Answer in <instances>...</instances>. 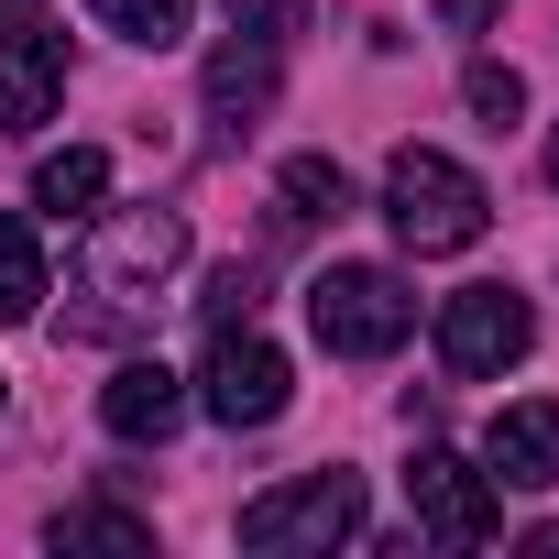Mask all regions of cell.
Instances as JSON below:
<instances>
[{
	"label": "cell",
	"mask_w": 559,
	"mask_h": 559,
	"mask_svg": "<svg viewBox=\"0 0 559 559\" xmlns=\"http://www.w3.org/2000/svg\"><path fill=\"white\" fill-rule=\"evenodd\" d=\"M99 198H110V154L99 143H67V154L34 165V209L45 219H99Z\"/></svg>",
	"instance_id": "cell-12"
},
{
	"label": "cell",
	"mask_w": 559,
	"mask_h": 559,
	"mask_svg": "<svg viewBox=\"0 0 559 559\" xmlns=\"http://www.w3.org/2000/svg\"><path fill=\"white\" fill-rule=\"evenodd\" d=\"M263 99H274V45H263V34L219 45V56H209V121H219V132H252Z\"/></svg>",
	"instance_id": "cell-11"
},
{
	"label": "cell",
	"mask_w": 559,
	"mask_h": 559,
	"mask_svg": "<svg viewBox=\"0 0 559 559\" xmlns=\"http://www.w3.org/2000/svg\"><path fill=\"white\" fill-rule=\"evenodd\" d=\"M406 504H417V526H428L439 548H483V537L504 526L493 472H472L461 450H417V461H406Z\"/></svg>",
	"instance_id": "cell-7"
},
{
	"label": "cell",
	"mask_w": 559,
	"mask_h": 559,
	"mask_svg": "<svg viewBox=\"0 0 559 559\" xmlns=\"http://www.w3.org/2000/svg\"><path fill=\"white\" fill-rule=\"evenodd\" d=\"M286 395H297V373H286V352L274 341H252V330H209V362H198V406L219 417V428H274L286 417Z\"/></svg>",
	"instance_id": "cell-5"
},
{
	"label": "cell",
	"mask_w": 559,
	"mask_h": 559,
	"mask_svg": "<svg viewBox=\"0 0 559 559\" xmlns=\"http://www.w3.org/2000/svg\"><path fill=\"white\" fill-rule=\"evenodd\" d=\"M34 12H45V0H0V34H23V23H34Z\"/></svg>",
	"instance_id": "cell-21"
},
{
	"label": "cell",
	"mask_w": 559,
	"mask_h": 559,
	"mask_svg": "<svg viewBox=\"0 0 559 559\" xmlns=\"http://www.w3.org/2000/svg\"><path fill=\"white\" fill-rule=\"evenodd\" d=\"M308 330L341 362H384L417 330V297H406V274H384V263H330L319 286H308Z\"/></svg>",
	"instance_id": "cell-3"
},
{
	"label": "cell",
	"mask_w": 559,
	"mask_h": 559,
	"mask_svg": "<svg viewBox=\"0 0 559 559\" xmlns=\"http://www.w3.org/2000/svg\"><path fill=\"white\" fill-rule=\"evenodd\" d=\"M99 428H110V439H154V450H165V439L187 428V384H176L165 362H121V373L99 384Z\"/></svg>",
	"instance_id": "cell-9"
},
{
	"label": "cell",
	"mask_w": 559,
	"mask_h": 559,
	"mask_svg": "<svg viewBox=\"0 0 559 559\" xmlns=\"http://www.w3.org/2000/svg\"><path fill=\"white\" fill-rule=\"evenodd\" d=\"M384 219H395L406 252H472L483 219H493V198H483V176L450 165L439 143H406V154L384 165Z\"/></svg>",
	"instance_id": "cell-1"
},
{
	"label": "cell",
	"mask_w": 559,
	"mask_h": 559,
	"mask_svg": "<svg viewBox=\"0 0 559 559\" xmlns=\"http://www.w3.org/2000/svg\"><path fill=\"white\" fill-rule=\"evenodd\" d=\"M483 472L515 483V493H548V483H559V406H548V395H537V406H504V417L483 428Z\"/></svg>",
	"instance_id": "cell-10"
},
{
	"label": "cell",
	"mask_w": 559,
	"mask_h": 559,
	"mask_svg": "<svg viewBox=\"0 0 559 559\" xmlns=\"http://www.w3.org/2000/svg\"><path fill=\"white\" fill-rule=\"evenodd\" d=\"M45 537H56V548H121V559H154V526L121 515V504H78V515H56Z\"/></svg>",
	"instance_id": "cell-14"
},
{
	"label": "cell",
	"mask_w": 559,
	"mask_h": 559,
	"mask_svg": "<svg viewBox=\"0 0 559 559\" xmlns=\"http://www.w3.org/2000/svg\"><path fill=\"white\" fill-rule=\"evenodd\" d=\"M67 99V34L23 23V34H0V132H45Z\"/></svg>",
	"instance_id": "cell-8"
},
{
	"label": "cell",
	"mask_w": 559,
	"mask_h": 559,
	"mask_svg": "<svg viewBox=\"0 0 559 559\" xmlns=\"http://www.w3.org/2000/svg\"><path fill=\"white\" fill-rule=\"evenodd\" d=\"M548 187H559V132H548Z\"/></svg>",
	"instance_id": "cell-22"
},
{
	"label": "cell",
	"mask_w": 559,
	"mask_h": 559,
	"mask_svg": "<svg viewBox=\"0 0 559 559\" xmlns=\"http://www.w3.org/2000/svg\"><path fill=\"white\" fill-rule=\"evenodd\" d=\"M526 341H537V308H526L515 286H461V297L439 308V362H450L461 384H493L504 362H526Z\"/></svg>",
	"instance_id": "cell-6"
},
{
	"label": "cell",
	"mask_w": 559,
	"mask_h": 559,
	"mask_svg": "<svg viewBox=\"0 0 559 559\" xmlns=\"http://www.w3.org/2000/svg\"><path fill=\"white\" fill-rule=\"evenodd\" d=\"M493 12H504V0H439V34H483Z\"/></svg>",
	"instance_id": "cell-20"
},
{
	"label": "cell",
	"mask_w": 559,
	"mask_h": 559,
	"mask_svg": "<svg viewBox=\"0 0 559 559\" xmlns=\"http://www.w3.org/2000/svg\"><path fill=\"white\" fill-rule=\"evenodd\" d=\"M88 12H99V34H121V45H176L187 34V0H88Z\"/></svg>",
	"instance_id": "cell-15"
},
{
	"label": "cell",
	"mask_w": 559,
	"mask_h": 559,
	"mask_svg": "<svg viewBox=\"0 0 559 559\" xmlns=\"http://www.w3.org/2000/svg\"><path fill=\"white\" fill-rule=\"evenodd\" d=\"M198 308H209V330H219V319H252V263H219Z\"/></svg>",
	"instance_id": "cell-19"
},
{
	"label": "cell",
	"mask_w": 559,
	"mask_h": 559,
	"mask_svg": "<svg viewBox=\"0 0 559 559\" xmlns=\"http://www.w3.org/2000/svg\"><path fill=\"white\" fill-rule=\"evenodd\" d=\"M341 209H352V176L330 154H297L286 165V219H341Z\"/></svg>",
	"instance_id": "cell-16"
},
{
	"label": "cell",
	"mask_w": 559,
	"mask_h": 559,
	"mask_svg": "<svg viewBox=\"0 0 559 559\" xmlns=\"http://www.w3.org/2000/svg\"><path fill=\"white\" fill-rule=\"evenodd\" d=\"M230 12V34H263V45H286L297 23H308V0H219Z\"/></svg>",
	"instance_id": "cell-18"
},
{
	"label": "cell",
	"mask_w": 559,
	"mask_h": 559,
	"mask_svg": "<svg viewBox=\"0 0 559 559\" xmlns=\"http://www.w3.org/2000/svg\"><path fill=\"white\" fill-rule=\"evenodd\" d=\"M45 308V252H34V230H23V209H0V319H34Z\"/></svg>",
	"instance_id": "cell-13"
},
{
	"label": "cell",
	"mask_w": 559,
	"mask_h": 559,
	"mask_svg": "<svg viewBox=\"0 0 559 559\" xmlns=\"http://www.w3.org/2000/svg\"><path fill=\"white\" fill-rule=\"evenodd\" d=\"M176 263H187V219H176V209H110V219L88 230V297H99V308H78V319H88V330H121Z\"/></svg>",
	"instance_id": "cell-2"
},
{
	"label": "cell",
	"mask_w": 559,
	"mask_h": 559,
	"mask_svg": "<svg viewBox=\"0 0 559 559\" xmlns=\"http://www.w3.org/2000/svg\"><path fill=\"white\" fill-rule=\"evenodd\" d=\"M461 99H472V110H483V121H493V132H504V121H515V110H526V78H515V67H493V56H483V67H472V78H461Z\"/></svg>",
	"instance_id": "cell-17"
},
{
	"label": "cell",
	"mask_w": 559,
	"mask_h": 559,
	"mask_svg": "<svg viewBox=\"0 0 559 559\" xmlns=\"http://www.w3.org/2000/svg\"><path fill=\"white\" fill-rule=\"evenodd\" d=\"M341 537H362V472H341V461L241 504V548H341Z\"/></svg>",
	"instance_id": "cell-4"
}]
</instances>
